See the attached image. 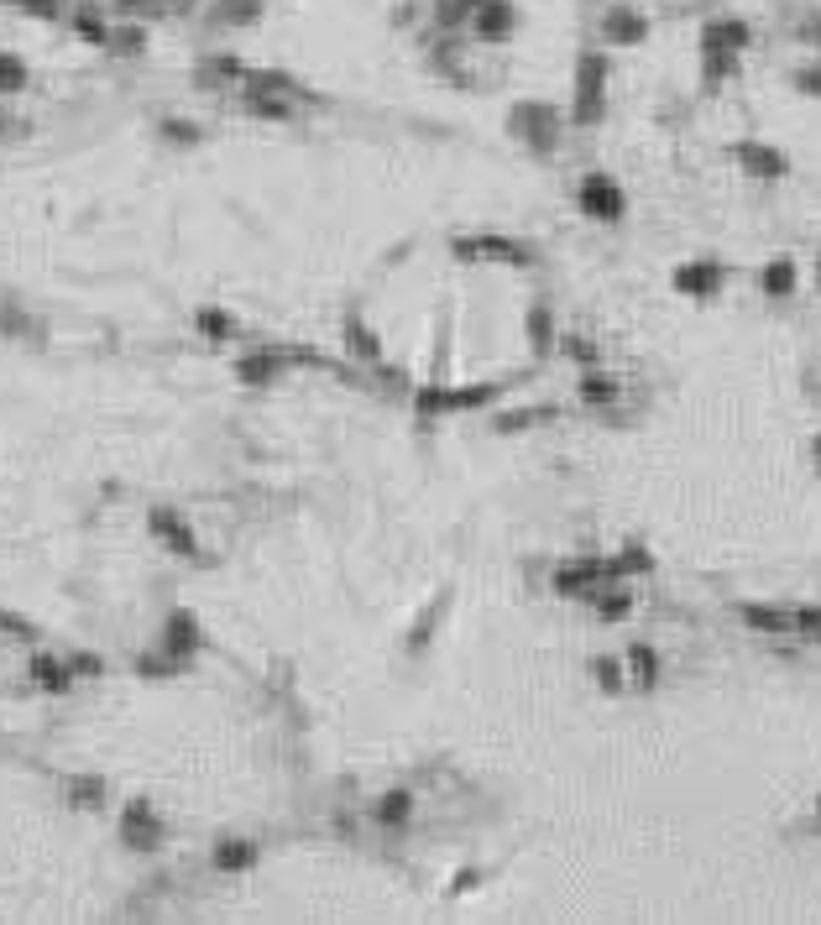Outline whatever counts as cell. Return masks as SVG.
<instances>
[{
    "instance_id": "1",
    "label": "cell",
    "mask_w": 821,
    "mask_h": 925,
    "mask_svg": "<svg viewBox=\"0 0 821 925\" xmlns=\"http://www.w3.org/2000/svg\"><path fill=\"white\" fill-rule=\"evenodd\" d=\"M607 115V53L586 48L576 58V105H570V121L576 126H597Z\"/></svg>"
},
{
    "instance_id": "2",
    "label": "cell",
    "mask_w": 821,
    "mask_h": 925,
    "mask_svg": "<svg viewBox=\"0 0 821 925\" xmlns=\"http://www.w3.org/2000/svg\"><path fill=\"white\" fill-rule=\"evenodd\" d=\"M576 210L586 220H602V225H618L628 215V194H623V183L618 178H607V173H586L576 183Z\"/></svg>"
},
{
    "instance_id": "3",
    "label": "cell",
    "mask_w": 821,
    "mask_h": 925,
    "mask_svg": "<svg viewBox=\"0 0 821 925\" xmlns=\"http://www.w3.org/2000/svg\"><path fill=\"white\" fill-rule=\"evenodd\" d=\"M497 398V387H419L414 392V413L424 419H440V413H476Z\"/></svg>"
},
{
    "instance_id": "4",
    "label": "cell",
    "mask_w": 821,
    "mask_h": 925,
    "mask_svg": "<svg viewBox=\"0 0 821 925\" xmlns=\"http://www.w3.org/2000/svg\"><path fill=\"white\" fill-rule=\"evenodd\" d=\"M450 257L455 262H508V267H529L534 251L513 241V236H461L450 241Z\"/></svg>"
},
{
    "instance_id": "5",
    "label": "cell",
    "mask_w": 821,
    "mask_h": 925,
    "mask_svg": "<svg viewBox=\"0 0 821 925\" xmlns=\"http://www.w3.org/2000/svg\"><path fill=\"white\" fill-rule=\"evenodd\" d=\"M466 27H471L476 42H508L518 32V6H513V0H476Z\"/></svg>"
},
{
    "instance_id": "6",
    "label": "cell",
    "mask_w": 821,
    "mask_h": 925,
    "mask_svg": "<svg viewBox=\"0 0 821 925\" xmlns=\"http://www.w3.org/2000/svg\"><path fill=\"white\" fill-rule=\"evenodd\" d=\"M299 100H304V95H288V89H252V84H241V105H246V115H257V121H272V126L299 121Z\"/></svg>"
},
{
    "instance_id": "7",
    "label": "cell",
    "mask_w": 821,
    "mask_h": 925,
    "mask_svg": "<svg viewBox=\"0 0 821 925\" xmlns=\"http://www.w3.org/2000/svg\"><path fill=\"white\" fill-rule=\"evenodd\" d=\"M513 126L523 131V142L534 152H555V142H560V110L555 105H518Z\"/></svg>"
},
{
    "instance_id": "8",
    "label": "cell",
    "mask_w": 821,
    "mask_h": 925,
    "mask_svg": "<svg viewBox=\"0 0 821 925\" xmlns=\"http://www.w3.org/2000/svg\"><path fill=\"white\" fill-rule=\"evenodd\" d=\"M597 37H607L612 48H638V42H649V16L633 6H607L597 21Z\"/></svg>"
},
{
    "instance_id": "9",
    "label": "cell",
    "mask_w": 821,
    "mask_h": 925,
    "mask_svg": "<svg viewBox=\"0 0 821 925\" xmlns=\"http://www.w3.org/2000/svg\"><path fill=\"white\" fill-rule=\"evenodd\" d=\"M147 528H152V539L163 544L168 554H184V560H194V554H199L194 528H189L184 518H178L173 507H152V513H147Z\"/></svg>"
},
{
    "instance_id": "10",
    "label": "cell",
    "mask_w": 821,
    "mask_h": 925,
    "mask_svg": "<svg viewBox=\"0 0 821 925\" xmlns=\"http://www.w3.org/2000/svg\"><path fill=\"white\" fill-rule=\"evenodd\" d=\"M733 157L743 163V173H748V178H769V183L790 178V157H785L780 147H764V142H738V147H733Z\"/></svg>"
},
{
    "instance_id": "11",
    "label": "cell",
    "mask_w": 821,
    "mask_h": 925,
    "mask_svg": "<svg viewBox=\"0 0 821 925\" xmlns=\"http://www.w3.org/2000/svg\"><path fill=\"white\" fill-rule=\"evenodd\" d=\"M555 596H591L607 586V560H576V565H560L555 570Z\"/></svg>"
},
{
    "instance_id": "12",
    "label": "cell",
    "mask_w": 821,
    "mask_h": 925,
    "mask_svg": "<svg viewBox=\"0 0 821 925\" xmlns=\"http://www.w3.org/2000/svg\"><path fill=\"white\" fill-rule=\"evenodd\" d=\"M733 617L743 622V628L769 633V638L795 633V617H790V607H769V601H733Z\"/></svg>"
},
{
    "instance_id": "13",
    "label": "cell",
    "mask_w": 821,
    "mask_h": 925,
    "mask_svg": "<svg viewBox=\"0 0 821 925\" xmlns=\"http://www.w3.org/2000/svg\"><path fill=\"white\" fill-rule=\"evenodd\" d=\"M722 267L717 262H680L675 272H670V288L675 293H686V298H712V293H722Z\"/></svg>"
},
{
    "instance_id": "14",
    "label": "cell",
    "mask_w": 821,
    "mask_h": 925,
    "mask_svg": "<svg viewBox=\"0 0 821 925\" xmlns=\"http://www.w3.org/2000/svg\"><path fill=\"white\" fill-rule=\"evenodd\" d=\"M121 842H126V847H142V852L163 842V821L152 816L147 800H131L126 811H121Z\"/></svg>"
},
{
    "instance_id": "15",
    "label": "cell",
    "mask_w": 821,
    "mask_h": 925,
    "mask_svg": "<svg viewBox=\"0 0 821 925\" xmlns=\"http://www.w3.org/2000/svg\"><path fill=\"white\" fill-rule=\"evenodd\" d=\"M701 48H727V53H748L754 48V27L738 16H717L701 27Z\"/></svg>"
},
{
    "instance_id": "16",
    "label": "cell",
    "mask_w": 821,
    "mask_h": 925,
    "mask_svg": "<svg viewBox=\"0 0 821 925\" xmlns=\"http://www.w3.org/2000/svg\"><path fill=\"white\" fill-rule=\"evenodd\" d=\"M278 372H288V356L283 351H246L236 361V377L246 387H267V382H278Z\"/></svg>"
},
{
    "instance_id": "17",
    "label": "cell",
    "mask_w": 821,
    "mask_h": 925,
    "mask_svg": "<svg viewBox=\"0 0 821 925\" xmlns=\"http://www.w3.org/2000/svg\"><path fill=\"white\" fill-rule=\"evenodd\" d=\"M257 842H246V837H220L215 842V852H210V863H215V873H252L257 868Z\"/></svg>"
},
{
    "instance_id": "18",
    "label": "cell",
    "mask_w": 821,
    "mask_h": 925,
    "mask_svg": "<svg viewBox=\"0 0 821 925\" xmlns=\"http://www.w3.org/2000/svg\"><path fill=\"white\" fill-rule=\"evenodd\" d=\"M623 664H628V685L633 690H649L659 685V649L654 643H628V654H623Z\"/></svg>"
},
{
    "instance_id": "19",
    "label": "cell",
    "mask_w": 821,
    "mask_h": 925,
    "mask_svg": "<svg viewBox=\"0 0 821 925\" xmlns=\"http://www.w3.org/2000/svg\"><path fill=\"white\" fill-rule=\"evenodd\" d=\"M372 821H377L382 831H403L408 821H414V790H387V795H377Z\"/></svg>"
},
{
    "instance_id": "20",
    "label": "cell",
    "mask_w": 821,
    "mask_h": 925,
    "mask_svg": "<svg viewBox=\"0 0 821 925\" xmlns=\"http://www.w3.org/2000/svg\"><path fill=\"white\" fill-rule=\"evenodd\" d=\"M576 398L591 403V408H612V403L623 398V387H618V377H607L602 366H586L581 382H576Z\"/></svg>"
},
{
    "instance_id": "21",
    "label": "cell",
    "mask_w": 821,
    "mask_h": 925,
    "mask_svg": "<svg viewBox=\"0 0 821 925\" xmlns=\"http://www.w3.org/2000/svg\"><path fill=\"white\" fill-rule=\"evenodd\" d=\"M199 649V628H194V617L189 612H173L168 617V633H163V654H173L178 664H189Z\"/></svg>"
},
{
    "instance_id": "22",
    "label": "cell",
    "mask_w": 821,
    "mask_h": 925,
    "mask_svg": "<svg viewBox=\"0 0 821 925\" xmlns=\"http://www.w3.org/2000/svg\"><path fill=\"white\" fill-rule=\"evenodd\" d=\"M795 283H801V272H795V257H769L764 272H759V288L764 298H790Z\"/></svg>"
},
{
    "instance_id": "23",
    "label": "cell",
    "mask_w": 821,
    "mask_h": 925,
    "mask_svg": "<svg viewBox=\"0 0 821 925\" xmlns=\"http://www.w3.org/2000/svg\"><path fill=\"white\" fill-rule=\"evenodd\" d=\"M194 79H199L204 89H220V84H231V79H246V63L231 58V53H215V58H204V63L194 68Z\"/></svg>"
},
{
    "instance_id": "24",
    "label": "cell",
    "mask_w": 821,
    "mask_h": 925,
    "mask_svg": "<svg viewBox=\"0 0 821 925\" xmlns=\"http://www.w3.org/2000/svg\"><path fill=\"white\" fill-rule=\"evenodd\" d=\"M27 675L42 685V690H68V680H74V664H63V659H53V654H37L32 664H27Z\"/></svg>"
},
{
    "instance_id": "25",
    "label": "cell",
    "mask_w": 821,
    "mask_h": 925,
    "mask_svg": "<svg viewBox=\"0 0 821 925\" xmlns=\"http://www.w3.org/2000/svg\"><path fill=\"white\" fill-rule=\"evenodd\" d=\"M346 351L356 356V361H382V340L361 325L356 314H346Z\"/></svg>"
},
{
    "instance_id": "26",
    "label": "cell",
    "mask_w": 821,
    "mask_h": 925,
    "mask_svg": "<svg viewBox=\"0 0 821 925\" xmlns=\"http://www.w3.org/2000/svg\"><path fill=\"white\" fill-rule=\"evenodd\" d=\"M591 680L602 685V696H623V685H628V664H623V659H612V654H602V659H591Z\"/></svg>"
},
{
    "instance_id": "27",
    "label": "cell",
    "mask_w": 821,
    "mask_h": 925,
    "mask_svg": "<svg viewBox=\"0 0 821 925\" xmlns=\"http://www.w3.org/2000/svg\"><path fill=\"white\" fill-rule=\"evenodd\" d=\"M591 601H597V617H602V622H623V617L633 612V591H628V586L591 591Z\"/></svg>"
},
{
    "instance_id": "28",
    "label": "cell",
    "mask_w": 821,
    "mask_h": 925,
    "mask_svg": "<svg viewBox=\"0 0 821 925\" xmlns=\"http://www.w3.org/2000/svg\"><path fill=\"white\" fill-rule=\"evenodd\" d=\"M68 805H79V811H100V805H105V779H95V774L68 779Z\"/></svg>"
},
{
    "instance_id": "29",
    "label": "cell",
    "mask_w": 821,
    "mask_h": 925,
    "mask_svg": "<svg viewBox=\"0 0 821 925\" xmlns=\"http://www.w3.org/2000/svg\"><path fill=\"white\" fill-rule=\"evenodd\" d=\"M194 330H199L204 340H231L241 325H236V314H225V309H199V314H194Z\"/></svg>"
},
{
    "instance_id": "30",
    "label": "cell",
    "mask_w": 821,
    "mask_h": 925,
    "mask_svg": "<svg viewBox=\"0 0 821 925\" xmlns=\"http://www.w3.org/2000/svg\"><path fill=\"white\" fill-rule=\"evenodd\" d=\"M738 58H743V53H727V48H701V74L712 79V84H722V79H733V74H738Z\"/></svg>"
},
{
    "instance_id": "31",
    "label": "cell",
    "mask_w": 821,
    "mask_h": 925,
    "mask_svg": "<svg viewBox=\"0 0 821 925\" xmlns=\"http://www.w3.org/2000/svg\"><path fill=\"white\" fill-rule=\"evenodd\" d=\"M523 330H529V345H534V351L544 356V351H550V345H555V319H550V309H529V319H523Z\"/></svg>"
},
{
    "instance_id": "32",
    "label": "cell",
    "mask_w": 821,
    "mask_h": 925,
    "mask_svg": "<svg viewBox=\"0 0 821 925\" xmlns=\"http://www.w3.org/2000/svg\"><path fill=\"white\" fill-rule=\"evenodd\" d=\"M560 351H565L570 361H576L581 372H586V366H602V345L591 340V335H565V340H560Z\"/></svg>"
},
{
    "instance_id": "33",
    "label": "cell",
    "mask_w": 821,
    "mask_h": 925,
    "mask_svg": "<svg viewBox=\"0 0 821 925\" xmlns=\"http://www.w3.org/2000/svg\"><path fill=\"white\" fill-rule=\"evenodd\" d=\"M539 419H555V408H513L508 419H492V429H497V434H518V429H529V424H539Z\"/></svg>"
},
{
    "instance_id": "34",
    "label": "cell",
    "mask_w": 821,
    "mask_h": 925,
    "mask_svg": "<svg viewBox=\"0 0 821 925\" xmlns=\"http://www.w3.org/2000/svg\"><path fill=\"white\" fill-rule=\"evenodd\" d=\"M16 89H27V63L16 53H0V95H16Z\"/></svg>"
},
{
    "instance_id": "35",
    "label": "cell",
    "mask_w": 821,
    "mask_h": 925,
    "mask_svg": "<svg viewBox=\"0 0 821 925\" xmlns=\"http://www.w3.org/2000/svg\"><path fill=\"white\" fill-rule=\"evenodd\" d=\"M68 664H74V675H105V659H95V654H74Z\"/></svg>"
},
{
    "instance_id": "36",
    "label": "cell",
    "mask_w": 821,
    "mask_h": 925,
    "mask_svg": "<svg viewBox=\"0 0 821 925\" xmlns=\"http://www.w3.org/2000/svg\"><path fill=\"white\" fill-rule=\"evenodd\" d=\"M795 84H801L806 95H821V68H806V74H795Z\"/></svg>"
},
{
    "instance_id": "37",
    "label": "cell",
    "mask_w": 821,
    "mask_h": 925,
    "mask_svg": "<svg viewBox=\"0 0 821 925\" xmlns=\"http://www.w3.org/2000/svg\"><path fill=\"white\" fill-rule=\"evenodd\" d=\"M811 455H816V471H821V434L811 439Z\"/></svg>"
},
{
    "instance_id": "38",
    "label": "cell",
    "mask_w": 821,
    "mask_h": 925,
    "mask_svg": "<svg viewBox=\"0 0 821 925\" xmlns=\"http://www.w3.org/2000/svg\"><path fill=\"white\" fill-rule=\"evenodd\" d=\"M816 288H821V257H816Z\"/></svg>"
},
{
    "instance_id": "39",
    "label": "cell",
    "mask_w": 821,
    "mask_h": 925,
    "mask_svg": "<svg viewBox=\"0 0 821 925\" xmlns=\"http://www.w3.org/2000/svg\"><path fill=\"white\" fill-rule=\"evenodd\" d=\"M816 816H821V795H816Z\"/></svg>"
}]
</instances>
